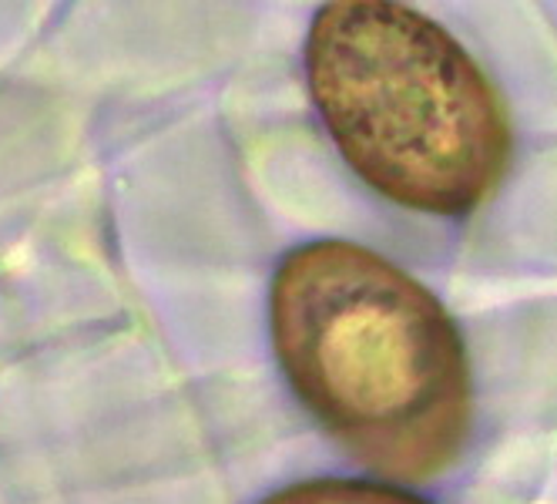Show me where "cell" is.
Segmentation results:
<instances>
[{"instance_id":"1","label":"cell","mask_w":557,"mask_h":504,"mask_svg":"<svg viewBox=\"0 0 557 504\" xmlns=\"http://www.w3.org/2000/svg\"><path fill=\"white\" fill-rule=\"evenodd\" d=\"M269 333L293 394L376 478L426 484L460 460L467 346L407 269L349 239L306 243L275 269Z\"/></svg>"},{"instance_id":"2","label":"cell","mask_w":557,"mask_h":504,"mask_svg":"<svg viewBox=\"0 0 557 504\" xmlns=\"http://www.w3.org/2000/svg\"><path fill=\"white\" fill-rule=\"evenodd\" d=\"M306 82L346 165L396 206L470 216L507 175L504 98L457 37L413 8L323 4L306 37Z\"/></svg>"},{"instance_id":"3","label":"cell","mask_w":557,"mask_h":504,"mask_svg":"<svg viewBox=\"0 0 557 504\" xmlns=\"http://www.w3.org/2000/svg\"><path fill=\"white\" fill-rule=\"evenodd\" d=\"M259 504H433L404 488L376 484V481H352V478H312L289 484L262 497Z\"/></svg>"}]
</instances>
